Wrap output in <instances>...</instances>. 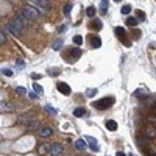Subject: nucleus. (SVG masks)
Wrapping results in <instances>:
<instances>
[{"label":"nucleus","mask_w":156,"mask_h":156,"mask_svg":"<svg viewBox=\"0 0 156 156\" xmlns=\"http://www.w3.org/2000/svg\"><path fill=\"white\" fill-rule=\"evenodd\" d=\"M16 66L19 67V69H24V67H25V63H24L22 59H17V61H16Z\"/></svg>","instance_id":"obj_33"},{"label":"nucleus","mask_w":156,"mask_h":156,"mask_svg":"<svg viewBox=\"0 0 156 156\" xmlns=\"http://www.w3.org/2000/svg\"><path fill=\"white\" fill-rule=\"evenodd\" d=\"M44 109H45V111H47V112H50L52 116H56V114H58V111H56V109L53 108L52 105H45V106H44Z\"/></svg>","instance_id":"obj_20"},{"label":"nucleus","mask_w":156,"mask_h":156,"mask_svg":"<svg viewBox=\"0 0 156 156\" xmlns=\"http://www.w3.org/2000/svg\"><path fill=\"white\" fill-rule=\"evenodd\" d=\"M74 116L75 117H83V116H84V108H77L74 111Z\"/></svg>","instance_id":"obj_23"},{"label":"nucleus","mask_w":156,"mask_h":156,"mask_svg":"<svg viewBox=\"0 0 156 156\" xmlns=\"http://www.w3.org/2000/svg\"><path fill=\"white\" fill-rule=\"evenodd\" d=\"M56 87H58V91L61 94H64V95H69L70 94V86L67 84V83H58V84H56Z\"/></svg>","instance_id":"obj_7"},{"label":"nucleus","mask_w":156,"mask_h":156,"mask_svg":"<svg viewBox=\"0 0 156 156\" xmlns=\"http://www.w3.org/2000/svg\"><path fill=\"white\" fill-rule=\"evenodd\" d=\"M156 136V128L153 127V125H147L145 127V138H155Z\"/></svg>","instance_id":"obj_10"},{"label":"nucleus","mask_w":156,"mask_h":156,"mask_svg":"<svg viewBox=\"0 0 156 156\" xmlns=\"http://www.w3.org/2000/svg\"><path fill=\"white\" fill-rule=\"evenodd\" d=\"M86 14H87V17H94L95 16V8H94V6H89V8L86 10Z\"/></svg>","instance_id":"obj_24"},{"label":"nucleus","mask_w":156,"mask_h":156,"mask_svg":"<svg viewBox=\"0 0 156 156\" xmlns=\"http://www.w3.org/2000/svg\"><path fill=\"white\" fill-rule=\"evenodd\" d=\"M97 94V89H89L87 91V97H94Z\"/></svg>","instance_id":"obj_37"},{"label":"nucleus","mask_w":156,"mask_h":156,"mask_svg":"<svg viewBox=\"0 0 156 156\" xmlns=\"http://www.w3.org/2000/svg\"><path fill=\"white\" fill-rule=\"evenodd\" d=\"M27 128H28L30 131H36V130H39V123L37 122H35V120H30L28 123H27Z\"/></svg>","instance_id":"obj_12"},{"label":"nucleus","mask_w":156,"mask_h":156,"mask_svg":"<svg viewBox=\"0 0 156 156\" xmlns=\"http://www.w3.org/2000/svg\"><path fill=\"white\" fill-rule=\"evenodd\" d=\"M117 156H127L125 153H122V151H117Z\"/></svg>","instance_id":"obj_44"},{"label":"nucleus","mask_w":156,"mask_h":156,"mask_svg":"<svg viewBox=\"0 0 156 156\" xmlns=\"http://www.w3.org/2000/svg\"><path fill=\"white\" fill-rule=\"evenodd\" d=\"M16 92L20 94V95H24V94H27V91H25V87H16Z\"/></svg>","instance_id":"obj_36"},{"label":"nucleus","mask_w":156,"mask_h":156,"mask_svg":"<svg viewBox=\"0 0 156 156\" xmlns=\"http://www.w3.org/2000/svg\"><path fill=\"white\" fill-rule=\"evenodd\" d=\"M91 44H92L94 48H98V47H102V39L98 36H94L92 41H91Z\"/></svg>","instance_id":"obj_18"},{"label":"nucleus","mask_w":156,"mask_h":156,"mask_svg":"<svg viewBox=\"0 0 156 156\" xmlns=\"http://www.w3.org/2000/svg\"><path fill=\"white\" fill-rule=\"evenodd\" d=\"M70 10H72V5H70V3H67V5L64 6V14H66V16H69V14H70Z\"/></svg>","instance_id":"obj_31"},{"label":"nucleus","mask_w":156,"mask_h":156,"mask_svg":"<svg viewBox=\"0 0 156 156\" xmlns=\"http://www.w3.org/2000/svg\"><path fill=\"white\" fill-rule=\"evenodd\" d=\"M130 156H134V155H130Z\"/></svg>","instance_id":"obj_46"},{"label":"nucleus","mask_w":156,"mask_h":156,"mask_svg":"<svg viewBox=\"0 0 156 156\" xmlns=\"http://www.w3.org/2000/svg\"><path fill=\"white\" fill-rule=\"evenodd\" d=\"M11 108H13V106H11L8 102H0V112L2 114H5V112H10L11 111Z\"/></svg>","instance_id":"obj_11"},{"label":"nucleus","mask_w":156,"mask_h":156,"mask_svg":"<svg viewBox=\"0 0 156 156\" xmlns=\"http://www.w3.org/2000/svg\"><path fill=\"white\" fill-rule=\"evenodd\" d=\"M134 95L138 97V98H144L142 95H147V92H144V91H140V89H138V91H136V92H134Z\"/></svg>","instance_id":"obj_30"},{"label":"nucleus","mask_w":156,"mask_h":156,"mask_svg":"<svg viewBox=\"0 0 156 156\" xmlns=\"http://www.w3.org/2000/svg\"><path fill=\"white\" fill-rule=\"evenodd\" d=\"M114 2H116V3H119V2H122V0H114Z\"/></svg>","instance_id":"obj_45"},{"label":"nucleus","mask_w":156,"mask_h":156,"mask_svg":"<svg viewBox=\"0 0 156 156\" xmlns=\"http://www.w3.org/2000/svg\"><path fill=\"white\" fill-rule=\"evenodd\" d=\"M14 25L17 27L19 30H24L27 25H28V19H27V16L24 13H17L16 16H14V22H13Z\"/></svg>","instance_id":"obj_3"},{"label":"nucleus","mask_w":156,"mask_h":156,"mask_svg":"<svg viewBox=\"0 0 156 156\" xmlns=\"http://www.w3.org/2000/svg\"><path fill=\"white\" fill-rule=\"evenodd\" d=\"M28 2H30V5L36 6V8H39V10H42V11H48V10H50V5H48L47 0H28Z\"/></svg>","instance_id":"obj_4"},{"label":"nucleus","mask_w":156,"mask_h":156,"mask_svg":"<svg viewBox=\"0 0 156 156\" xmlns=\"http://www.w3.org/2000/svg\"><path fill=\"white\" fill-rule=\"evenodd\" d=\"M70 56H72V59H78L80 56H81V50H80L78 47L72 48V52H70Z\"/></svg>","instance_id":"obj_17"},{"label":"nucleus","mask_w":156,"mask_h":156,"mask_svg":"<svg viewBox=\"0 0 156 156\" xmlns=\"http://www.w3.org/2000/svg\"><path fill=\"white\" fill-rule=\"evenodd\" d=\"M122 14H130V11H131V6L130 5H123V6H122Z\"/></svg>","instance_id":"obj_28"},{"label":"nucleus","mask_w":156,"mask_h":156,"mask_svg":"<svg viewBox=\"0 0 156 156\" xmlns=\"http://www.w3.org/2000/svg\"><path fill=\"white\" fill-rule=\"evenodd\" d=\"M75 147H77V150H86L87 144H86L84 139H78L77 142H75Z\"/></svg>","instance_id":"obj_14"},{"label":"nucleus","mask_w":156,"mask_h":156,"mask_svg":"<svg viewBox=\"0 0 156 156\" xmlns=\"http://www.w3.org/2000/svg\"><path fill=\"white\" fill-rule=\"evenodd\" d=\"M28 97L31 98V100H36V98H39V95H37L36 92H31V94H28Z\"/></svg>","instance_id":"obj_38"},{"label":"nucleus","mask_w":156,"mask_h":156,"mask_svg":"<svg viewBox=\"0 0 156 156\" xmlns=\"http://www.w3.org/2000/svg\"><path fill=\"white\" fill-rule=\"evenodd\" d=\"M52 134H53V130L50 127H47V125L39 128V136H42V138H48V136H52Z\"/></svg>","instance_id":"obj_8"},{"label":"nucleus","mask_w":156,"mask_h":156,"mask_svg":"<svg viewBox=\"0 0 156 156\" xmlns=\"http://www.w3.org/2000/svg\"><path fill=\"white\" fill-rule=\"evenodd\" d=\"M127 24L130 25V27H136V25L139 24V20H138L136 17H128V19H127Z\"/></svg>","instance_id":"obj_22"},{"label":"nucleus","mask_w":156,"mask_h":156,"mask_svg":"<svg viewBox=\"0 0 156 156\" xmlns=\"http://www.w3.org/2000/svg\"><path fill=\"white\" fill-rule=\"evenodd\" d=\"M147 153H148V156H156V147H148Z\"/></svg>","instance_id":"obj_29"},{"label":"nucleus","mask_w":156,"mask_h":156,"mask_svg":"<svg viewBox=\"0 0 156 156\" xmlns=\"http://www.w3.org/2000/svg\"><path fill=\"white\" fill-rule=\"evenodd\" d=\"M138 144H139V147L142 148V150L145 148V142H144V139H142V138H138Z\"/></svg>","instance_id":"obj_35"},{"label":"nucleus","mask_w":156,"mask_h":156,"mask_svg":"<svg viewBox=\"0 0 156 156\" xmlns=\"http://www.w3.org/2000/svg\"><path fill=\"white\" fill-rule=\"evenodd\" d=\"M31 77H33V80H37V78H41V75H35V74H33Z\"/></svg>","instance_id":"obj_43"},{"label":"nucleus","mask_w":156,"mask_h":156,"mask_svg":"<svg viewBox=\"0 0 156 156\" xmlns=\"http://www.w3.org/2000/svg\"><path fill=\"white\" fill-rule=\"evenodd\" d=\"M92 28H97V30H100V28H102V24H100V20H97V24H92Z\"/></svg>","instance_id":"obj_40"},{"label":"nucleus","mask_w":156,"mask_h":156,"mask_svg":"<svg viewBox=\"0 0 156 156\" xmlns=\"http://www.w3.org/2000/svg\"><path fill=\"white\" fill-rule=\"evenodd\" d=\"M106 128H108L109 131H116L117 130V123L114 120H106Z\"/></svg>","instance_id":"obj_19"},{"label":"nucleus","mask_w":156,"mask_h":156,"mask_svg":"<svg viewBox=\"0 0 156 156\" xmlns=\"http://www.w3.org/2000/svg\"><path fill=\"white\" fill-rule=\"evenodd\" d=\"M5 30H6V31H8V33H10V35L16 36V37H19V36L22 35V30H19L17 27L13 24V22H10V24H6V25H5Z\"/></svg>","instance_id":"obj_5"},{"label":"nucleus","mask_w":156,"mask_h":156,"mask_svg":"<svg viewBox=\"0 0 156 156\" xmlns=\"http://www.w3.org/2000/svg\"><path fill=\"white\" fill-rule=\"evenodd\" d=\"M31 117H33V111H30V112H25V114H22L19 119H20V122H24V123H28L30 120H31Z\"/></svg>","instance_id":"obj_13"},{"label":"nucleus","mask_w":156,"mask_h":156,"mask_svg":"<svg viewBox=\"0 0 156 156\" xmlns=\"http://www.w3.org/2000/svg\"><path fill=\"white\" fill-rule=\"evenodd\" d=\"M61 47H63V39L55 41V44H53V50H59Z\"/></svg>","instance_id":"obj_26"},{"label":"nucleus","mask_w":156,"mask_h":156,"mask_svg":"<svg viewBox=\"0 0 156 156\" xmlns=\"http://www.w3.org/2000/svg\"><path fill=\"white\" fill-rule=\"evenodd\" d=\"M5 41H6V37H5V35H3L2 31H0V44H5Z\"/></svg>","instance_id":"obj_39"},{"label":"nucleus","mask_w":156,"mask_h":156,"mask_svg":"<svg viewBox=\"0 0 156 156\" xmlns=\"http://www.w3.org/2000/svg\"><path fill=\"white\" fill-rule=\"evenodd\" d=\"M74 42L77 44V45H81V44H83V37H81V36H75V37H74Z\"/></svg>","instance_id":"obj_32"},{"label":"nucleus","mask_w":156,"mask_h":156,"mask_svg":"<svg viewBox=\"0 0 156 156\" xmlns=\"http://www.w3.org/2000/svg\"><path fill=\"white\" fill-rule=\"evenodd\" d=\"M33 89H35V92L37 94V95H42L44 91H42V87H41L39 84H33Z\"/></svg>","instance_id":"obj_27"},{"label":"nucleus","mask_w":156,"mask_h":156,"mask_svg":"<svg viewBox=\"0 0 156 156\" xmlns=\"http://www.w3.org/2000/svg\"><path fill=\"white\" fill-rule=\"evenodd\" d=\"M58 72H59L58 69H52L50 70V75H52V77H55V75H58Z\"/></svg>","instance_id":"obj_41"},{"label":"nucleus","mask_w":156,"mask_h":156,"mask_svg":"<svg viewBox=\"0 0 156 156\" xmlns=\"http://www.w3.org/2000/svg\"><path fill=\"white\" fill-rule=\"evenodd\" d=\"M116 35H117V37H120V39H123L125 36H127V31H125V28H122V27H116Z\"/></svg>","instance_id":"obj_15"},{"label":"nucleus","mask_w":156,"mask_h":156,"mask_svg":"<svg viewBox=\"0 0 156 156\" xmlns=\"http://www.w3.org/2000/svg\"><path fill=\"white\" fill-rule=\"evenodd\" d=\"M136 16H138L140 20H145V14H144L142 11H136Z\"/></svg>","instance_id":"obj_34"},{"label":"nucleus","mask_w":156,"mask_h":156,"mask_svg":"<svg viewBox=\"0 0 156 156\" xmlns=\"http://www.w3.org/2000/svg\"><path fill=\"white\" fill-rule=\"evenodd\" d=\"M111 105H114V97H105V98H102V100L94 102V103H92L94 108L100 109V111H103V109H108Z\"/></svg>","instance_id":"obj_1"},{"label":"nucleus","mask_w":156,"mask_h":156,"mask_svg":"<svg viewBox=\"0 0 156 156\" xmlns=\"http://www.w3.org/2000/svg\"><path fill=\"white\" fill-rule=\"evenodd\" d=\"M45 151H50V145H48V144H42V145H41V148H39V153H41V155L45 153Z\"/></svg>","instance_id":"obj_25"},{"label":"nucleus","mask_w":156,"mask_h":156,"mask_svg":"<svg viewBox=\"0 0 156 156\" xmlns=\"http://www.w3.org/2000/svg\"><path fill=\"white\" fill-rule=\"evenodd\" d=\"M86 142H87V145H89V148H91L92 151H95V153H98V151H100L98 142L92 138V136H86Z\"/></svg>","instance_id":"obj_6"},{"label":"nucleus","mask_w":156,"mask_h":156,"mask_svg":"<svg viewBox=\"0 0 156 156\" xmlns=\"http://www.w3.org/2000/svg\"><path fill=\"white\" fill-rule=\"evenodd\" d=\"M2 74L5 75V77H10V78H11V77H13V75H14V72L11 70L10 67H3V69H2Z\"/></svg>","instance_id":"obj_21"},{"label":"nucleus","mask_w":156,"mask_h":156,"mask_svg":"<svg viewBox=\"0 0 156 156\" xmlns=\"http://www.w3.org/2000/svg\"><path fill=\"white\" fill-rule=\"evenodd\" d=\"M50 153L53 156H59L61 153H63V147H61L59 144H52L50 145Z\"/></svg>","instance_id":"obj_9"},{"label":"nucleus","mask_w":156,"mask_h":156,"mask_svg":"<svg viewBox=\"0 0 156 156\" xmlns=\"http://www.w3.org/2000/svg\"><path fill=\"white\" fill-rule=\"evenodd\" d=\"M22 13L27 16V19H28V20H30V19H31V20H35V19H37V17L41 16L39 11H37L35 6H31V5H25L24 8H22Z\"/></svg>","instance_id":"obj_2"},{"label":"nucleus","mask_w":156,"mask_h":156,"mask_svg":"<svg viewBox=\"0 0 156 156\" xmlns=\"http://www.w3.org/2000/svg\"><path fill=\"white\" fill-rule=\"evenodd\" d=\"M58 31H61V33H63V31H66V25H61L59 28H58Z\"/></svg>","instance_id":"obj_42"},{"label":"nucleus","mask_w":156,"mask_h":156,"mask_svg":"<svg viewBox=\"0 0 156 156\" xmlns=\"http://www.w3.org/2000/svg\"><path fill=\"white\" fill-rule=\"evenodd\" d=\"M108 5H109V0H102V2H100V13L102 14H106V11H108Z\"/></svg>","instance_id":"obj_16"}]
</instances>
